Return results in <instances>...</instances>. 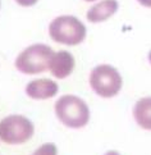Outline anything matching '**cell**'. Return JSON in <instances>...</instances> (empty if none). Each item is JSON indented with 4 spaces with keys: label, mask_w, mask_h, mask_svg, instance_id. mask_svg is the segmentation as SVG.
<instances>
[{
    "label": "cell",
    "mask_w": 151,
    "mask_h": 155,
    "mask_svg": "<svg viewBox=\"0 0 151 155\" xmlns=\"http://www.w3.org/2000/svg\"><path fill=\"white\" fill-rule=\"evenodd\" d=\"M74 58L71 53L61 50L54 54L51 64H50V72L57 78H65L68 77L74 68Z\"/></svg>",
    "instance_id": "52a82bcc"
},
{
    "label": "cell",
    "mask_w": 151,
    "mask_h": 155,
    "mask_svg": "<svg viewBox=\"0 0 151 155\" xmlns=\"http://www.w3.org/2000/svg\"><path fill=\"white\" fill-rule=\"evenodd\" d=\"M149 62H150V63H151V51H150V53H149Z\"/></svg>",
    "instance_id": "5bb4252c"
},
{
    "label": "cell",
    "mask_w": 151,
    "mask_h": 155,
    "mask_svg": "<svg viewBox=\"0 0 151 155\" xmlns=\"http://www.w3.org/2000/svg\"><path fill=\"white\" fill-rule=\"evenodd\" d=\"M35 128L30 119L23 115H9L0 122V140L9 145L25 143L32 137Z\"/></svg>",
    "instance_id": "5b68a950"
},
{
    "label": "cell",
    "mask_w": 151,
    "mask_h": 155,
    "mask_svg": "<svg viewBox=\"0 0 151 155\" xmlns=\"http://www.w3.org/2000/svg\"><path fill=\"white\" fill-rule=\"evenodd\" d=\"M118 8H119V4L117 0H101L100 3L91 7V9H88L86 18L91 23L104 22L106 19H109L110 17H113L117 13Z\"/></svg>",
    "instance_id": "ba28073f"
},
{
    "label": "cell",
    "mask_w": 151,
    "mask_h": 155,
    "mask_svg": "<svg viewBox=\"0 0 151 155\" xmlns=\"http://www.w3.org/2000/svg\"><path fill=\"white\" fill-rule=\"evenodd\" d=\"M55 114L69 128H82L90 120V109L81 97L63 95L55 103Z\"/></svg>",
    "instance_id": "6da1fadb"
},
{
    "label": "cell",
    "mask_w": 151,
    "mask_h": 155,
    "mask_svg": "<svg viewBox=\"0 0 151 155\" xmlns=\"http://www.w3.org/2000/svg\"><path fill=\"white\" fill-rule=\"evenodd\" d=\"M85 2H95V0H85Z\"/></svg>",
    "instance_id": "9a60e30c"
},
{
    "label": "cell",
    "mask_w": 151,
    "mask_h": 155,
    "mask_svg": "<svg viewBox=\"0 0 151 155\" xmlns=\"http://www.w3.org/2000/svg\"><path fill=\"white\" fill-rule=\"evenodd\" d=\"M137 2L143 5V7H147V8H151V0H137Z\"/></svg>",
    "instance_id": "7c38bea8"
},
{
    "label": "cell",
    "mask_w": 151,
    "mask_h": 155,
    "mask_svg": "<svg viewBox=\"0 0 151 155\" xmlns=\"http://www.w3.org/2000/svg\"><path fill=\"white\" fill-rule=\"evenodd\" d=\"M90 86L99 96L105 99L113 97L122 88V76L113 65H97L90 74Z\"/></svg>",
    "instance_id": "277c9868"
},
{
    "label": "cell",
    "mask_w": 151,
    "mask_h": 155,
    "mask_svg": "<svg viewBox=\"0 0 151 155\" xmlns=\"http://www.w3.org/2000/svg\"><path fill=\"white\" fill-rule=\"evenodd\" d=\"M17 3L22 7H32V5H35L38 0H15Z\"/></svg>",
    "instance_id": "8fae6325"
},
{
    "label": "cell",
    "mask_w": 151,
    "mask_h": 155,
    "mask_svg": "<svg viewBox=\"0 0 151 155\" xmlns=\"http://www.w3.org/2000/svg\"><path fill=\"white\" fill-rule=\"evenodd\" d=\"M58 90L59 87L57 85V82L48 78L31 81L26 86V94L31 99H36V100H44V99L54 97L58 94Z\"/></svg>",
    "instance_id": "8992f818"
},
{
    "label": "cell",
    "mask_w": 151,
    "mask_h": 155,
    "mask_svg": "<svg viewBox=\"0 0 151 155\" xmlns=\"http://www.w3.org/2000/svg\"><path fill=\"white\" fill-rule=\"evenodd\" d=\"M49 35L55 42L74 46L85 40L86 27L73 15H60L50 23Z\"/></svg>",
    "instance_id": "3957f363"
},
{
    "label": "cell",
    "mask_w": 151,
    "mask_h": 155,
    "mask_svg": "<svg viewBox=\"0 0 151 155\" xmlns=\"http://www.w3.org/2000/svg\"><path fill=\"white\" fill-rule=\"evenodd\" d=\"M133 117L141 128L151 131V97H142L136 103Z\"/></svg>",
    "instance_id": "9c48e42d"
},
{
    "label": "cell",
    "mask_w": 151,
    "mask_h": 155,
    "mask_svg": "<svg viewBox=\"0 0 151 155\" xmlns=\"http://www.w3.org/2000/svg\"><path fill=\"white\" fill-rule=\"evenodd\" d=\"M58 150L54 143H44L32 155H57Z\"/></svg>",
    "instance_id": "30bf717a"
},
{
    "label": "cell",
    "mask_w": 151,
    "mask_h": 155,
    "mask_svg": "<svg viewBox=\"0 0 151 155\" xmlns=\"http://www.w3.org/2000/svg\"><path fill=\"white\" fill-rule=\"evenodd\" d=\"M105 155H119V154L117 153V151H108V153H106Z\"/></svg>",
    "instance_id": "4fadbf2b"
},
{
    "label": "cell",
    "mask_w": 151,
    "mask_h": 155,
    "mask_svg": "<svg viewBox=\"0 0 151 155\" xmlns=\"http://www.w3.org/2000/svg\"><path fill=\"white\" fill-rule=\"evenodd\" d=\"M53 49L45 44H35L22 51L15 59V68L22 73L36 74L50 69L54 57Z\"/></svg>",
    "instance_id": "7a4b0ae2"
}]
</instances>
